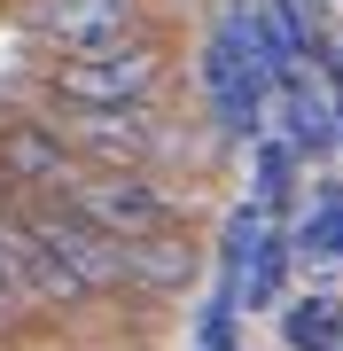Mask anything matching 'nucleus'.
I'll list each match as a JSON object with an SVG mask.
<instances>
[{
  "label": "nucleus",
  "instance_id": "nucleus-1",
  "mask_svg": "<svg viewBox=\"0 0 343 351\" xmlns=\"http://www.w3.org/2000/svg\"><path fill=\"white\" fill-rule=\"evenodd\" d=\"M47 94H55V110H140V101H156L164 94V32L140 24L86 55H55Z\"/></svg>",
  "mask_w": 343,
  "mask_h": 351
},
{
  "label": "nucleus",
  "instance_id": "nucleus-2",
  "mask_svg": "<svg viewBox=\"0 0 343 351\" xmlns=\"http://www.w3.org/2000/svg\"><path fill=\"white\" fill-rule=\"evenodd\" d=\"M63 211H78L94 234H110V242H140V234H164V226H179L188 195H179L164 172H86V164H78Z\"/></svg>",
  "mask_w": 343,
  "mask_h": 351
},
{
  "label": "nucleus",
  "instance_id": "nucleus-3",
  "mask_svg": "<svg viewBox=\"0 0 343 351\" xmlns=\"http://www.w3.org/2000/svg\"><path fill=\"white\" fill-rule=\"evenodd\" d=\"M47 117L86 172H164L172 156V125L156 101H140V110H47Z\"/></svg>",
  "mask_w": 343,
  "mask_h": 351
},
{
  "label": "nucleus",
  "instance_id": "nucleus-4",
  "mask_svg": "<svg viewBox=\"0 0 343 351\" xmlns=\"http://www.w3.org/2000/svg\"><path fill=\"white\" fill-rule=\"evenodd\" d=\"M78 180V156L63 149L55 117H8L0 125V188L16 203H63Z\"/></svg>",
  "mask_w": 343,
  "mask_h": 351
},
{
  "label": "nucleus",
  "instance_id": "nucleus-5",
  "mask_svg": "<svg viewBox=\"0 0 343 351\" xmlns=\"http://www.w3.org/2000/svg\"><path fill=\"white\" fill-rule=\"evenodd\" d=\"M195 78H203V101H211V117H218V133H234V141H266V110H273V86H266V71L250 63V55L234 47V39H203V55H195Z\"/></svg>",
  "mask_w": 343,
  "mask_h": 351
},
{
  "label": "nucleus",
  "instance_id": "nucleus-6",
  "mask_svg": "<svg viewBox=\"0 0 343 351\" xmlns=\"http://www.w3.org/2000/svg\"><path fill=\"white\" fill-rule=\"evenodd\" d=\"M140 8L149 0H16V24H24L47 55H86L102 39L140 32Z\"/></svg>",
  "mask_w": 343,
  "mask_h": 351
},
{
  "label": "nucleus",
  "instance_id": "nucleus-7",
  "mask_svg": "<svg viewBox=\"0 0 343 351\" xmlns=\"http://www.w3.org/2000/svg\"><path fill=\"white\" fill-rule=\"evenodd\" d=\"M117 265H125L133 297H188L203 274V242H188V226H164V234L117 242Z\"/></svg>",
  "mask_w": 343,
  "mask_h": 351
},
{
  "label": "nucleus",
  "instance_id": "nucleus-8",
  "mask_svg": "<svg viewBox=\"0 0 343 351\" xmlns=\"http://www.w3.org/2000/svg\"><path fill=\"white\" fill-rule=\"evenodd\" d=\"M266 117H281V149H289V156H328L335 149V110H328V94L305 86V71H296L289 86H273V110Z\"/></svg>",
  "mask_w": 343,
  "mask_h": 351
},
{
  "label": "nucleus",
  "instance_id": "nucleus-9",
  "mask_svg": "<svg viewBox=\"0 0 343 351\" xmlns=\"http://www.w3.org/2000/svg\"><path fill=\"white\" fill-rule=\"evenodd\" d=\"M281 343L289 351H343V297H305L281 313Z\"/></svg>",
  "mask_w": 343,
  "mask_h": 351
},
{
  "label": "nucleus",
  "instance_id": "nucleus-10",
  "mask_svg": "<svg viewBox=\"0 0 343 351\" xmlns=\"http://www.w3.org/2000/svg\"><path fill=\"white\" fill-rule=\"evenodd\" d=\"M257 234H266V219H257L250 203H242V211H227V234H218V297H234V304H242V274H250Z\"/></svg>",
  "mask_w": 343,
  "mask_h": 351
},
{
  "label": "nucleus",
  "instance_id": "nucleus-11",
  "mask_svg": "<svg viewBox=\"0 0 343 351\" xmlns=\"http://www.w3.org/2000/svg\"><path fill=\"white\" fill-rule=\"evenodd\" d=\"M289 234H273V226H266V234H257V250H250V274H242V304H273L281 297V289H289Z\"/></svg>",
  "mask_w": 343,
  "mask_h": 351
},
{
  "label": "nucleus",
  "instance_id": "nucleus-12",
  "mask_svg": "<svg viewBox=\"0 0 343 351\" xmlns=\"http://www.w3.org/2000/svg\"><path fill=\"white\" fill-rule=\"evenodd\" d=\"M257 149V195H250V211L266 219V211H289V195H296V156L281 149V141L266 133V141H250Z\"/></svg>",
  "mask_w": 343,
  "mask_h": 351
},
{
  "label": "nucleus",
  "instance_id": "nucleus-13",
  "mask_svg": "<svg viewBox=\"0 0 343 351\" xmlns=\"http://www.w3.org/2000/svg\"><path fill=\"white\" fill-rule=\"evenodd\" d=\"M289 250L296 258H343V188H320L312 219L289 234Z\"/></svg>",
  "mask_w": 343,
  "mask_h": 351
},
{
  "label": "nucleus",
  "instance_id": "nucleus-14",
  "mask_svg": "<svg viewBox=\"0 0 343 351\" xmlns=\"http://www.w3.org/2000/svg\"><path fill=\"white\" fill-rule=\"evenodd\" d=\"M234 313H242L234 297H211L203 320H195V351H242V343H234Z\"/></svg>",
  "mask_w": 343,
  "mask_h": 351
},
{
  "label": "nucleus",
  "instance_id": "nucleus-15",
  "mask_svg": "<svg viewBox=\"0 0 343 351\" xmlns=\"http://www.w3.org/2000/svg\"><path fill=\"white\" fill-rule=\"evenodd\" d=\"M328 110H335V149H343V94H328Z\"/></svg>",
  "mask_w": 343,
  "mask_h": 351
},
{
  "label": "nucleus",
  "instance_id": "nucleus-16",
  "mask_svg": "<svg viewBox=\"0 0 343 351\" xmlns=\"http://www.w3.org/2000/svg\"><path fill=\"white\" fill-rule=\"evenodd\" d=\"M8 313H16V304H8V281H0V320H8Z\"/></svg>",
  "mask_w": 343,
  "mask_h": 351
}]
</instances>
